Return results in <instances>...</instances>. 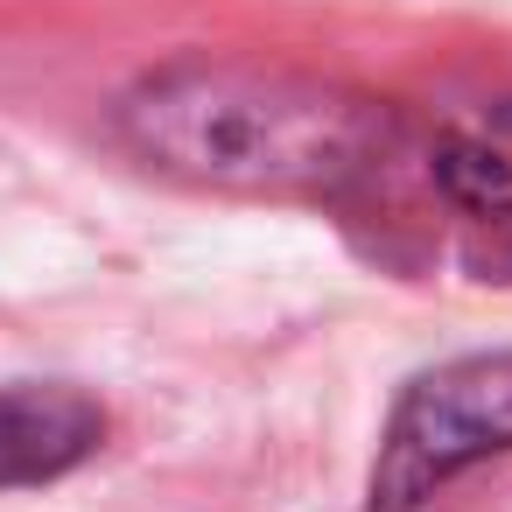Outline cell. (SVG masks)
<instances>
[{
  "label": "cell",
  "instance_id": "2",
  "mask_svg": "<svg viewBox=\"0 0 512 512\" xmlns=\"http://www.w3.org/2000/svg\"><path fill=\"white\" fill-rule=\"evenodd\" d=\"M505 449H512V351L456 358L400 393L372 463V512H414L456 470Z\"/></svg>",
  "mask_w": 512,
  "mask_h": 512
},
{
  "label": "cell",
  "instance_id": "4",
  "mask_svg": "<svg viewBox=\"0 0 512 512\" xmlns=\"http://www.w3.org/2000/svg\"><path fill=\"white\" fill-rule=\"evenodd\" d=\"M435 190L477 232H512V99L456 106L428 141Z\"/></svg>",
  "mask_w": 512,
  "mask_h": 512
},
{
  "label": "cell",
  "instance_id": "1",
  "mask_svg": "<svg viewBox=\"0 0 512 512\" xmlns=\"http://www.w3.org/2000/svg\"><path fill=\"white\" fill-rule=\"evenodd\" d=\"M127 134L148 162L225 190H337L379 162L386 127L309 78L246 64H176L127 99Z\"/></svg>",
  "mask_w": 512,
  "mask_h": 512
},
{
  "label": "cell",
  "instance_id": "3",
  "mask_svg": "<svg viewBox=\"0 0 512 512\" xmlns=\"http://www.w3.org/2000/svg\"><path fill=\"white\" fill-rule=\"evenodd\" d=\"M106 442V407L78 386H0V491L50 484Z\"/></svg>",
  "mask_w": 512,
  "mask_h": 512
}]
</instances>
